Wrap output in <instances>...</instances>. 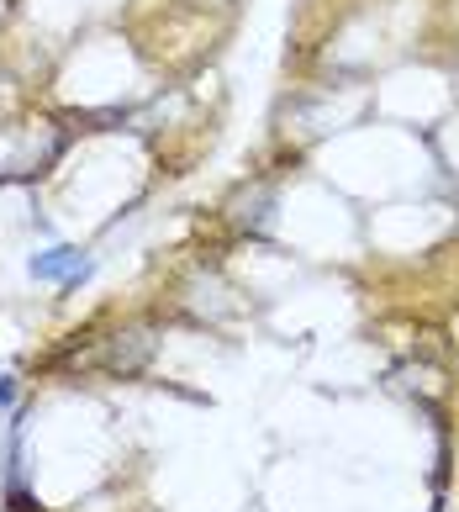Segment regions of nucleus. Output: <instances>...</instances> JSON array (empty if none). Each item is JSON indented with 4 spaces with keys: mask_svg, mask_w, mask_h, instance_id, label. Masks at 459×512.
Masks as SVG:
<instances>
[{
    "mask_svg": "<svg viewBox=\"0 0 459 512\" xmlns=\"http://www.w3.org/2000/svg\"><path fill=\"white\" fill-rule=\"evenodd\" d=\"M90 259L80 249H48V254H32V280H64V286H74V280H85Z\"/></svg>",
    "mask_w": 459,
    "mask_h": 512,
    "instance_id": "1",
    "label": "nucleus"
},
{
    "mask_svg": "<svg viewBox=\"0 0 459 512\" xmlns=\"http://www.w3.org/2000/svg\"><path fill=\"white\" fill-rule=\"evenodd\" d=\"M16 402V375H6V381H0V407H11Z\"/></svg>",
    "mask_w": 459,
    "mask_h": 512,
    "instance_id": "2",
    "label": "nucleus"
}]
</instances>
